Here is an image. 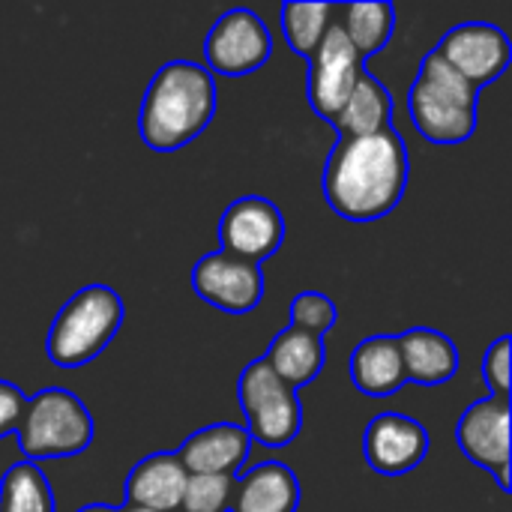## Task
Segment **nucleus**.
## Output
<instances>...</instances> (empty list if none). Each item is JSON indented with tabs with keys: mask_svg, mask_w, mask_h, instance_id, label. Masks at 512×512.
Instances as JSON below:
<instances>
[{
	"mask_svg": "<svg viewBox=\"0 0 512 512\" xmlns=\"http://www.w3.org/2000/svg\"><path fill=\"white\" fill-rule=\"evenodd\" d=\"M324 357H327L324 339L303 333L297 327H288L273 339L264 363L273 369V375L279 381H285L291 390H300V387L312 384L315 375L324 369Z\"/></svg>",
	"mask_w": 512,
	"mask_h": 512,
	"instance_id": "obj_20",
	"label": "nucleus"
},
{
	"mask_svg": "<svg viewBox=\"0 0 512 512\" xmlns=\"http://www.w3.org/2000/svg\"><path fill=\"white\" fill-rule=\"evenodd\" d=\"M408 186V150L390 126L366 138H342L324 171L327 204L348 222H375L399 207Z\"/></svg>",
	"mask_w": 512,
	"mask_h": 512,
	"instance_id": "obj_1",
	"label": "nucleus"
},
{
	"mask_svg": "<svg viewBox=\"0 0 512 512\" xmlns=\"http://www.w3.org/2000/svg\"><path fill=\"white\" fill-rule=\"evenodd\" d=\"M300 483L288 465L264 462L246 471L231 498V512H297Z\"/></svg>",
	"mask_w": 512,
	"mask_h": 512,
	"instance_id": "obj_16",
	"label": "nucleus"
},
{
	"mask_svg": "<svg viewBox=\"0 0 512 512\" xmlns=\"http://www.w3.org/2000/svg\"><path fill=\"white\" fill-rule=\"evenodd\" d=\"M78 512H117V510H111V507H105V504H93V507H84V510H78Z\"/></svg>",
	"mask_w": 512,
	"mask_h": 512,
	"instance_id": "obj_28",
	"label": "nucleus"
},
{
	"mask_svg": "<svg viewBox=\"0 0 512 512\" xmlns=\"http://www.w3.org/2000/svg\"><path fill=\"white\" fill-rule=\"evenodd\" d=\"M351 378L366 396H393L405 387V366L396 336H372L351 354Z\"/></svg>",
	"mask_w": 512,
	"mask_h": 512,
	"instance_id": "obj_18",
	"label": "nucleus"
},
{
	"mask_svg": "<svg viewBox=\"0 0 512 512\" xmlns=\"http://www.w3.org/2000/svg\"><path fill=\"white\" fill-rule=\"evenodd\" d=\"M342 33L360 54V60L375 57L381 48H387L393 27H396V9L393 3H348L342 6Z\"/></svg>",
	"mask_w": 512,
	"mask_h": 512,
	"instance_id": "obj_21",
	"label": "nucleus"
},
{
	"mask_svg": "<svg viewBox=\"0 0 512 512\" xmlns=\"http://www.w3.org/2000/svg\"><path fill=\"white\" fill-rule=\"evenodd\" d=\"M237 477L225 474H198L186 480V492L177 512H228L234 498Z\"/></svg>",
	"mask_w": 512,
	"mask_h": 512,
	"instance_id": "obj_24",
	"label": "nucleus"
},
{
	"mask_svg": "<svg viewBox=\"0 0 512 512\" xmlns=\"http://www.w3.org/2000/svg\"><path fill=\"white\" fill-rule=\"evenodd\" d=\"M510 336H501L483 357V378L489 390L501 399H510Z\"/></svg>",
	"mask_w": 512,
	"mask_h": 512,
	"instance_id": "obj_26",
	"label": "nucleus"
},
{
	"mask_svg": "<svg viewBox=\"0 0 512 512\" xmlns=\"http://www.w3.org/2000/svg\"><path fill=\"white\" fill-rule=\"evenodd\" d=\"M333 12H336V6H330V3H297V0L285 3L282 6V33H285L288 48L294 54L312 57L333 24Z\"/></svg>",
	"mask_w": 512,
	"mask_h": 512,
	"instance_id": "obj_23",
	"label": "nucleus"
},
{
	"mask_svg": "<svg viewBox=\"0 0 512 512\" xmlns=\"http://www.w3.org/2000/svg\"><path fill=\"white\" fill-rule=\"evenodd\" d=\"M24 393L9 384V381H0V438L6 435H15L18 429V420L24 414Z\"/></svg>",
	"mask_w": 512,
	"mask_h": 512,
	"instance_id": "obj_27",
	"label": "nucleus"
},
{
	"mask_svg": "<svg viewBox=\"0 0 512 512\" xmlns=\"http://www.w3.org/2000/svg\"><path fill=\"white\" fill-rule=\"evenodd\" d=\"M216 114V81L192 60L165 63L147 84L138 132L156 153H171L198 138Z\"/></svg>",
	"mask_w": 512,
	"mask_h": 512,
	"instance_id": "obj_2",
	"label": "nucleus"
},
{
	"mask_svg": "<svg viewBox=\"0 0 512 512\" xmlns=\"http://www.w3.org/2000/svg\"><path fill=\"white\" fill-rule=\"evenodd\" d=\"M18 447L27 462L81 456L93 441V417L84 402L66 390H42L24 402L18 420Z\"/></svg>",
	"mask_w": 512,
	"mask_h": 512,
	"instance_id": "obj_5",
	"label": "nucleus"
},
{
	"mask_svg": "<svg viewBox=\"0 0 512 512\" xmlns=\"http://www.w3.org/2000/svg\"><path fill=\"white\" fill-rule=\"evenodd\" d=\"M393 117V99L390 90L369 72H360L351 96L345 99L342 111L330 120L342 138H366L375 132L390 129Z\"/></svg>",
	"mask_w": 512,
	"mask_h": 512,
	"instance_id": "obj_19",
	"label": "nucleus"
},
{
	"mask_svg": "<svg viewBox=\"0 0 512 512\" xmlns=\"http://www.w3.org/2000/svg\"><path fill=\"white\" fill-rule=\"evenodd\" d=\"M435 54L474 90L498 81L510 66L512 45L507 33L486 21L453 27L435 48Z\"/></svg>",
	"mask_w": 512,
	"mask_h": 512,
	"instance_id": "obj_7",
	"label": "nucleus"
},
{
	"mask_svg": "<svg viewBox=\"0 0 512 512\" xmlns=\"http://www.w3.org/2000/svg\"><path fill=\"white\" fill-rule=\"evenodd\" d=\"M219 240H222V252L252 261V264H261L264 258L279 252V246L285 240L282 210L273 201L258 198V195L240 198L222 213Z\"/></svg>",
	"mask_w": 512,
	"mask_h": 512,
	"instance_id": "obj_12",
	"label": "nucleus"
},
{
	"mask_svg": "<svg viewBox=\"0 0 512 512\" xmlns=\"http://www.w3.org/2000/svg\"><path fill=\"white\" fill-rule=\"evenodd\" d=\"M186 480L189 474L177 453H153L132 468L123 486L126 504L156 512H177L186 492Z\"/></svg>",
	"mask_w": 512,
	"mask_h": 512,
	"instance_id": "obj_15",
	"label": "nucleus"
},
{
	"mask_svg": "<svg viewBox=\"0 0 512 512\" xmlns=\"http://www.w3.org/2000/svg\"><path fill=\"white\" fill-rule=\"evenodd\" d=\"M363 72V60L342 33V27L333 21L315 54L309 57V102L315 114L324 120H333L345 99L351 96L357 78Z\"/></svg>",
	"mask_w": 512,
	"mask_h": 512,
	"instance_id": "obj_11",
	"label": "nucleus"
},
{
	"mask_svg": "<svg viewBox=\"0 0 512 512\" xmlns=\"http://www.w3.org/2000/svg\"><path fill=\"white\" fill-rule=\"evenodd\" d=\"M117 512H156V510H147V507H135V504H126V507H120Z\"/></svg>",
	"mask_w": 512,
	"mask_h": 512,
	"instance_id": "obj_29",
	"label": "nucleus"
},
{
	"mask_svg": "<svg viewBox=\"0 0 512 512\" xmlns=\"http://www.w3.org/2000/svg\"><path fill=\"white\" fill-rule=\"evenodd\" d=\"M417 132L432 144H462L477 129V90L459 78L435 51L423 57L408 93Z\"/></svg>",
	"mask_w": 512,
	"mask_h": 512,
	"instance_id": "obj_3",
	"label": "nucleus"
},
{
	"mask_svg": "<svg viewBox=\"0 0 512 512\" xmlns=\"http://www.w3.org/2000/svg\"><path fill=\"white\" fill-rule=\"evenodd\" d=\"M0 512H54L51 486L33 462H18L3 474Z\"/></svg>",
	"mask_w": 512,
	"mask_h": 512,
	"instance_id": "obj_22",
	"label": "nucleus"
},
{
	"mask_svg": "<svg viewBox=\"0 0 512 512\" xmlns=\"http://www.w3.org/2000/svg\"><path fill=\"white\" fill-rule=\"evenodd\" d=\"M192 288L213 309L228 315H246L264 297V273L261 264L234 258L219 249L195 264Z\"/></svg>",
	"mask_w": 512,
	"mask_h": 512,
	"instance_id": "obj_10",
	"label": "nucleus"
},
{
	"mask_svg": "<svg viewBox=\"0 0 512 512\" xmlns=\"http://www.w3.org/2000/svg\"><path fill=\"white\" fill-rule=\"evenodd\" d=\"M333 324H336V306L330 297L318 291H303L291 300V327L321 339Z\"/></svg>",
	"mask_w": 512,
	"mask_h": 512,
	"instance_id": "obj_25",
	"label": "nucleus"
},
{
	"mask_svg": "<svg viewBox=\"0 0 512 512\" xmlns=\"http://www.w3.org/2000/svg\"><path fill=\"white\" fill-rule=\"evenodd\" d=\"M456 441L474 465L495 474L498 486L510 492V399L474 402L456 426Z\"/></svg>",
	"mask_w": 512,
	"mask_h": 512,
	"instance_id": "obj_9",
	"label": "nucleus"
},
{
	"mask_svg": "<svg viewBox=\"0 0 512 512\" xmlns=\"http://www.w3.org/2000/svg\"><path fill=\"white\" fill-rule=\"evenodd\" d=\"M237 396L249 423V441H258L264 447H285L300 435L303 408L297 390L279 381L264 360H255L243 369Z\"/></svg>",
	"mask_w": 512,
	"mask_h": 512,
	"instance_id": "obj_6",
	"label": "nucleus"
},
{
	"mask_svg": "<svg viewBox=\"0 0 512 512\" xmlns=\"http://www.w3.org/2000/svg\"><path fill=\"white\" fill-rule=\"evenodd\" d=\"M429 453V432L423 423L402 414H381L363 435V456L372 471L399 477L414 471Z\"/></svg>",
	"mask_w": 512,
	"mask_h": 512,
	"instance_id": "obj_13",
	"label": "nucleus"
},
{
	"mask_svg": "<svg viewBox=\"0 0 512 512\" xmlns=\"http://www.w3.org/2000/svg\"><path fill=\"white\" fill-rule=\"evenodd\" d=\"M270 33L264 27V21L249 12V9H231L225 12L204 45V57H207V72H219L228 78H240L249 72H258L267 57H270Z\"/></svg>",
	"mask_w": 512,
	"mask_h": 512,
	"instance_id": "obj_8",
	"label": "nucleus"
},
{
	"mask_svg": "<svg viewBox=\"0 0 512 512\" xmlns=\"http://www.w3.org/2000/svg\"><path fill=\"white\" fill-rule=\"evenodd\" d=\"M123 324V300L108 285H87L66 300L48 330V360L60 369H81L96 360Z\"/></svg>",
	"mask_w": 512,
	"mask_h": 512,
	"instance_id": "obj_4",
	"label": "nucleus"
},
{
	"mask_svg": "<svg viewBox=\"0 0 512 512\" xmlns=\"http://www.w3.org/2000/svg\"><path fill=\"white\" fill-rule=\"evenodd\" d=\"M249 432L234 423H216L192 438L177 450V459L183 462L189 477L198 474H225L234 477V471L246 462L249 456Z\"/></svg>",
	"mask_w": 512,
	"mask_h": 512,
	"instance_id": "obj_14",
	"label": "nucleus"
},
{
	"mask_svg": "<svg viewBox=\"0 0 512 512\" xmlns=\"http://www.w3.org/2000/svg\"><path fill=\"white\" fill-rule=\"evenodd\" d=\"M399 351H402L405 378L420 387H441L459 369V351H456L453 339L438 330H429V327L402 333Z\"/></svg>",
	"mask_w": 512,
	"mask_h": 512,
	"instance_id": "obj_17",
	"label": "nucleus"
}]
</instances>
